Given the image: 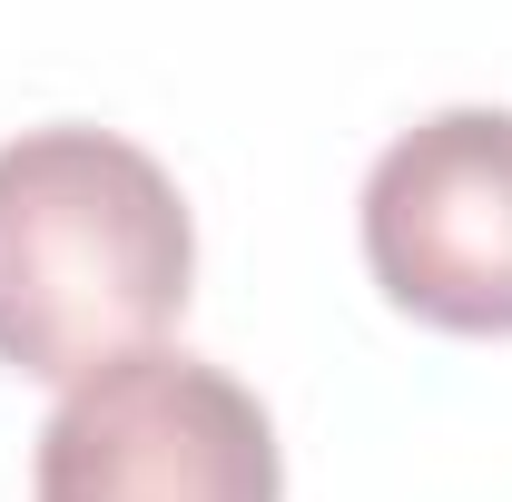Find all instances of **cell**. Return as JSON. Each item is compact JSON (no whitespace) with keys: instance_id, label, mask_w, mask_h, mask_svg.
Instances as JSON below:
<instances>
[{"instance_id":"1","label":"cell","mask_w":512,"mask_h":502,"mask_svg":"<svg viewBox=\"0 0 512 502\" xmlns=\"http://www.w3.org/2000/svg\"><path fill=\"white\" fill-rule=\"evenodd\" d=\"M197 286L178 178L119 128H20L0 148V365L79 384L148 355Z\"/></svg>"},{"instance_id":"2","label":"cell","mask_w":512,"mask_h":502,"mask_svg":"<svg viewBox=\"0 0 512 502\" xmlns=\"http://www.w3.org/2000/svg\"><path fill=\"white\" fill-rule=\"evenodd\" d=\"M40 502H286V453L247 384L148 345L60 394L30 463Z\"/></svg>"},{"instance_id":"3","label":"cell","mask_w":512,"mask_h":502,"mask_svg":"<svg viewBox=\"0 0 512 502\" xmlns=\"http://www.w3.org/2000/svg\"><path fill=\"white\" fill-rule=\"evenodd\" d=\"M365 266L414 325L512 335V109H434L365 168Z\"/></svg>"}]
</instances>
